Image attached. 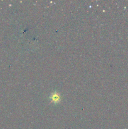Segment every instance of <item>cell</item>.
Here are the masks:
<instances>
[{"instance_id": "6da1fadb", "label": "cell", "mask_w": 128, "mask_h": 129, "mask_svg": "<svg viewBox=\"0 0 128 129\" xmlns=\"http://www.w3.org/2000/svg\"><path fill=\"white\" fill-rule=\"evenodd\" d=\"M58 99H59V96L58 95H55V94H54V95L53 96L52 100L53 101V102H58Z\"/></svg>"}]
</instances>
